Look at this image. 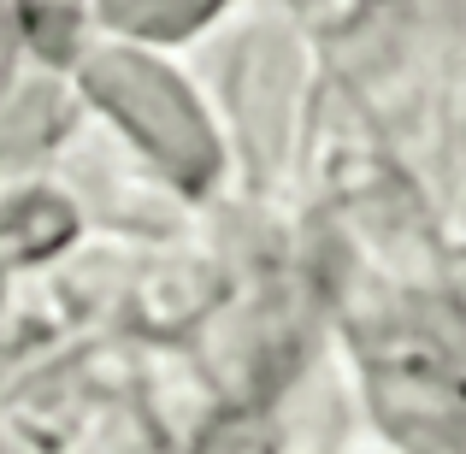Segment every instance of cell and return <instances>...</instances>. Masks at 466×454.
Listing matches in <instances>:
<instances>
[{
  "label": "cell",
  "instance_id": "cell-1",
  "mask_svg": "<svg viewBox=\"0 0 466 454\" xmlns=\"http://www.w3.org/2000/svg\"><path fill=\"white\" fill-rule=\"evenodd\" d=\"M213 0H106L118 24H137V30H183L195 24Z\"/></svg>",
  "mask_w": 466,
  "mask_h": 454
},
{
  "label": "cell",
  "instance_id": "cell-2",
  "mask_svg": "<svg viewBox=\"0 0 466 454\" xmlns=\"http://www.w3.org/2000/svg\"><path fill=\"white\" fill-rule=\"evenodd\" d=\"M42 6H66V0H42Z\"/></svg>",
  "mask_w": 466,
  "mask_h": 454
}]
</instances>
